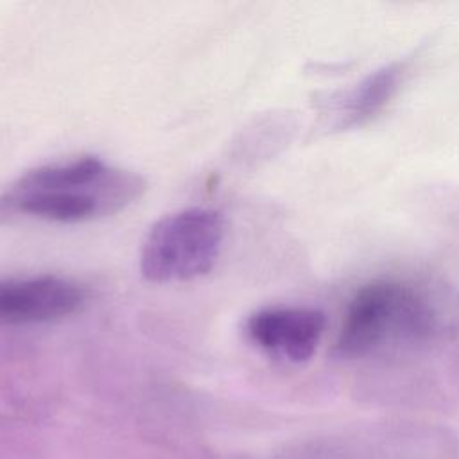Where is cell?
Returning <instances> with one entry per match:
<instances>
[{
    "label": "cell",
    "mask_w": 459,
    "mask_h": 459,
    "mask_svg": "<svg viewBox=\"0 0 459 459\" xmlns=\"http://www.w3.org/2000/svg\"><path fill=\"white\" fill-rule=\"evenodd\" d=\"M459 335V294L445 285L382 278L348 303L335 350L364 357L387 346L430 344Z\"/></svg>",
    "instance_id": "1"
},
{
    "label": "cell",
    "mask_w": 459,
    "mask_h": 459,
    "mask_svg": "<svg viewBox=\"0 0 459 459\" xmlns=\"http://www.w3.org/2000/svg\"><path fill=\"white\" fill-rule=\"evenodd\" d=\"M145 181L95 156L38 167L0 194V224L14 219L84 222L113 215L136 201Z\"/></svg>",
    "instance_id": "2"
},
{
    "label": "cell",
    "mask_w": 459,
    "mask_h": 459,
    "mask_svg": "<svg viewBox=\"0 0 459 459\" xmlns=\"http://www.w3.org/2000/svg\"><path fill=\"white\" fill-rule=\"evenodd\" d=\"M226 235L224 217L210 208H186L154 222L140 251L142 276L152 283L188 281L208 274Z\"/></svg>",
    "instance_id": "3"
},
{
    "label": "cell",
    "mask_w": 459,
    "mask_h": 459,
    "mask_svg": "<svg viewBox=\"0 0 459 459\" xmlns=\"http://www.w3.org/2000/svg\"><path fill=\"white\" fill-rule=\"evenodd\" d=\"M86 292L59 276L0 280V325H38L68 317L81 310Z\"/></svg>",
    "instance_id": "4"
},
{
    "label": "cell",
    "mask_w": 459,
    "mask_h": 459,
    "mask_svg": "<svg viewBox=\"0 0 459 459\" xmlns=\"http://www.w3.org/2000/svg\"><path fill=\"white\" fill-rule=\"evenodd\" d=\"M326 319L321 310L307 307H269L246 323L247 337L264 351L289 362L308 360L323 333Z\"/></svg>",
    "instance_id": "5"
},
{
    "label": "cell",
    "mask_w": 459,
    "mask_h": 459,
    "mask_svg": "<svg viewBox=\"0 0 459 459\" xmlns=\"http://www.w3.org/2000/svg\"><path fill=\"white\" fill-rule=\"evenodd\" d=\"M400 82V68L387 66L364 81L350 102V117L355 122L373 117L393 97Z\"/></svg>",
    "instance_id": "6"
}]
</instances>
